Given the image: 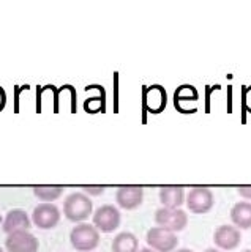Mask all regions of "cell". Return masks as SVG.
Returning <instances> with one entry per match:
<instances>
[{"label":"cell","mask_w":251,"mask_h":252,"mask_svg":"<svg viewBox=\"0 0 251 252\" xmlns=\"http://www.w3.org/2000/svg\"><path fill=\"white\" fill-rule=\"evenodd\" d=\"M93 213V203L84 192H72L64 202V215L72 222H82Z\"/></svg>","instance_id":"1"},{"label":"cell","mask_w":251,"mask_h":252,"mask_svg":"<svg viewBox=\"0 0 251 252\" xmlns=\"http://www.w3.org/2000/svg\"><path fill=\"white\" fill-rule=\"evenodd\" d=\"M72 246L79 252H90L100 244V232L95 225L81 222L70 232Z\"/></svg>","instance_id":"2"},{"label":"cell","mask_w":251,"mask_h":252,"mask_svg":"<svg viewBox=\"0 0 251 252\" xmlns=\"http://www.w3.org/2000/svg\"><path fill=\"white\" fill-rule=\"evenodd\" d=\"M155 222L158 227L168 228L171 232H182L188 224V215L182 208L163 207L155 211Z\"/></svg>","instance_id":"3"},{"label":"cell","mask_w":251,"mask_h":252,"mask_svg":"<svg viewBox=\"0 0 251 252\" xmlns=\"http://www.w3.org/2000/svg\"><path fill=\"white\" fill-rule=\"evenodd\" d=\"M122 215L115 205H101L93 213V225L98 228V232L111 233L120 227Z\"/></svg>","instance_id":"4"},{"label":"cell","mask_w":251,"mask_h":252,"mask_svg":"<svg viewBox=\"0 0 251 252\" xmlns=\"http://www.w3.org/2000/svg\"><path fill=\"white\" fill-rule=\"evenodd\" d=\"M145 241L155 252H172L179 244L177 235L163 227L148 228Z\"/></svg>","instance_id":"5"},{"label":"cell","mask_w":251,"mask_h":252,"mask_svg":"<svg viewBox=\"0 0 251 252\" xmlns=\"http://www.w3.org/2000/svg\"><path fill=\"white\" fill-rule=\"evenodd\" d=\"M185 203L188 210L194 213V215H204V213H209L212 207H214L215 197L209 188L198 186V188H193L191 191L188 192Z\"/></svg>","instance_id":"6"},{"label":"cell","mask_w":251,"mask_h":252,"mask_svg":"<svg viewBox=\"0 0 251 252\" xmlns=\"http://www.w3.org/2000/svg\"><path fill=\"white\" fill-rule=\"evenodd\" d=\"M60 220V210L57 208V205L43 202L40 205H36L34 213H32V222L41 228V230H51L54 228Z\"/></svg>","instance_id":"7"},{"label":"cell","mask_w":251,"mask_h":252,"mask_svg":"<svg viewBox=\"0 0 251 252\" xmlns=\"http://www.w3.org/2000/svg\"><path fill=\"white\" fill-rule=\"evenodd\" d=\"M5 248L8 252H38L40 243L34 233H30L29 230H21L6 236Z\"/></svg>","instance_id":"8"},{"label":"cell","mask_w":251,"mask_h":252,"mask_svg":"<svg viewBox=\"0 0 251 252\" xmlns=\"http://www.w3.org/2000/svg\"><path fill=\"white\" fill-rule=\"evenodd\" d=\"M144 106L150 114L158 115L168 106V92L163 85H150L144 90Z\"/></svg>","instance_id":"9"},{"label":"cell","mask_w":251,"mask_h":252,"mask_svg":"<svg viewBox=\"0 0 251 252\" xmlns=\"http://www.w3.org/2000/svg\"><path fill=\"white\" fill-rule=\"evenodd\" d=\"M115 202L123 210H136L144 202V188L120 186L115 192Z\"/></svg>","instance_id":"10"},{"label":"cell","mask_w":251,"mask_h":252,"mask_svg":"<svg viewBox=\"0 0 251 252\" xmlns=\"http://www.w3.org/2000/svg\"><path fill=\"white\" fill-rule=\"evenodd\" d=\"M199 99V93L193 85H180L174 92V106L179 112L191 114L196 110V102Z\"/></svg>","instance_id":"11"},{"label":"cell","mask_w":251,"mask_h":252,"mask_svg":"<svg viewBox=\"0 0 251 252\" xmlns=\"http://www.w3.org/2000/svg\"><path fill=\"white\" fill-rule=\"evenodd\" d=\"M242 233L235 225H219L214 233V243L219 251H232L240 244Z\"/></svg>","instance_id":"12"},{"label":"cell","mask_w":251,"mask_h":252,"mask_svg":"<svg viewBox=\"0 0 251 252\" xmlns=\"http://www.w3.org/2000/svg\"><path fill=\"white\" fill-rule=\"evenodd\" d=\"M30 225H32V220H30L29 215L24 210L14 208L11 211L6 213V216L3 219L2 228L5 233H14V232H21V230H29Z\"/></svg>","instance_id":"13"},{"label":"cell","mask_w":251,"mask_h":252,"mask_svg":"<svg viewBox=\"0 0 251 252\" xmlns=\"http://www.w3.org/2000/svg\"><path fill=\"white\" fill-rule=\"evenodd\" d=\"M160 202L166 208H180L185 202V191L182 186L160 188Z\"/></svg>","instance_id":"14"},{"label":"cell","mask_w":251,"mask_h":252,"mask_svg":"<svg viewBox=\"0 0 251 252\" xmlns=\"http://www.w3.org/2000/svg\"><path fill=\"white\" fill-rule=\"evenodd\" d=\"M231 220L240 230L251 228V202H237L231 208Z\"/></svg>","instance_id":"15"},{"label":"cell","mask_w":251,"mask_h":252,"mask_svg":"<svg viewBox=\"0 0 251 252\" xmlns=\"http://www.w3.org/2000/svg\"><path fill=\"white\" fill-rule=\"evenodd\" d=\"M139 240L131 232H120L112 240V252H138Z\"/></svg>","instance_id":"16"},{"label":"cell","mask_w":251,"mask_h":252,"mask_svg":"<svg viewBox=\"0 0 251 252\" xmlns=\"http://www.w3.org/2000/svg\"><path fill=\"white\" fill-rule=\"evenodd\" d=\"M64 192L62 186H34V194L36 199H40L43 202H54Z\"/></svg>","instance_id":"17"},{"label":"cell","mask_w":251,"mask_h":252,"mask_svg":"<svg viewBox=\"0 0 251 252\" xmlns=\"http://www.w3.org/2000/svg\"><path fill=\"white\" fill-rule=\"evenodd\" d=\"M105 96H101V98H90L85 101V104H84V109L87 110V112L90 114H95L98 112V110H103L105 109Z\"/></svg>","instance_id":"18"},{"label":"cell","mask_w":251,"mask_h":252,"mask_svg":"<svg viewBox=\"0 0 251 252\" xmlns=\"http://www.w3.org/2000/svg\"><path fill=\"white\" fill-rule=\"evenodd\" d=\"M242 101H243V107H245L248 112L251 114V85L243 89V92H242Z\"/></svg>","instance_id":"19"},{"label":"cell","mask_w":251,"mask_h":252,"mask_svg":"<svg viewBox=\"0 0 251 252\" xmlns=\"http://www.w3.org/2000/svg\"><path fill=\"white\" fill-rule=\"evenodd\" d=\"M84 194H90V195H100L105 192V186H82Z\"/></svg>","instance_id":"20"},{"label":"cell","mask_w":251,"mask_h":252,"mask_svg":"<svg viewBox=\"0 0 251 252\" xmlns=\"http://www.w3.org/2000/svg\"><path fill=\"white\" fill-rule=\"evenodd\" d=\"M237 191H239V194L243 197V199L251 200V186H239Z\"/></svg>","instance_id":"21"},{"label":"cell","mask_w":251,"mask_h":252,"mask_svg":"<svg viewBox=\"0 0 251 252\" xmlns=\"http://www.w3.org/2000/svg\"><path fill=\"white\" fill-rule=\"evenodd\" d=\"M5 104H6V93L2 87H0V110H3Z\"/></svg>","instance_id":"22"},{"label":"cell","mask_w":251,"mask_h":252,"mask_svg":"<svg viewBox=\"0 0 251 252\" xmlns=\"http://www.w3.org/2000/svg\"><path fill=\"white\" fill-rule=\"evenodd\" d=\"M204 252H221V251H219V249H214V248H210V249H206Z\"/></svg>","instance_id":"23"},{"label":"cell","mask_w":251,"mask_h":252,"mask_svg":"<svg viewBox=\"0 0 251 252\" xmlns=\"http://www.w3.org/2000/svg\"><path fill=\"white\" fill-rule=\"evenodd\" d=\"M138 252H155V251H153V249H145V248H144V249H141V251H138Z\"/></svg>","instance_id":"24"},{"label":"cell","mask_w":251,"mask_h":252,"mask_svg":"<svg viewBox=\"0 0 251 252\" xmlns=\"http://www.w3.org/2000/svg\"><path fill=\"white\" fill-rule=\"evenodd\" d=\"M176 252H193L191 249H179V251H176Z\"/></svg>","instance_id":"25"},{"label":"cell","mask_w":251,"mask_h":252,"mask_svg":"<svg viewBox=\"0 0 251 252\" xmlns=\"http://www.w3.org/2000/svg\"><path fill=\"white\" fill-rule=\"evenodd\" d=\"M242 252H251V249H245V251H242Z\"/></svg>","instance_id":"26"},{"label":"cell","mask_w":251,"mask_h":252,"mask_svg":"<svg viewBox=\"0 0 251 252\" xmlns=\"http://www.w3.org/2000/svg\"><path fill=\"white\" fill-rule=\"evenodd\" d=\"M0 252H3V251H2V249H0Z\"/></svg>","instance_id":"27"}]
</instances>
